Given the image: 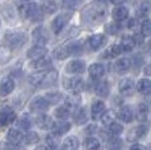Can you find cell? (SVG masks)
Returning <instances> with one entry per match:
<instances>
[{
    "label": "cell",
    "instance_id": "6da1fadb",
    "mask_svg": "<svg viewBox=\"0 0 151 150\" xmlns=\"http://www.w3.org/2000/svg\"><path fill=\"white\" fill-rule=\"evenodd\" d=\"M4 41L11 49L21 48L27 42V34L22 32H7L4 36Z\"/></svg>",
    "mask_w": 151,
    "mask_h": 150
},
{
    "label": "cell",
    "instance_id": "7a4b0ae2",
    "mask_svg": "<svg viewBox=\"0 0 151 150\" xmlns=\"http://www.w3.org/2000/svg\"><path fill=\"white\" fill-rule=\"evenodd\" d=\"M105 16V9L104 8H96V7H92V8H87L84 11V19L89 22H97L101 21Z\"/></svg>",
    "mask_w": 151,
    "mask_h": 150
},
{
    "label": "cell",
    "instance_id": "3957f363",
    "mask_svg": "<svg viewBox=\"0 0 151 150\" xmlns=\"http://www.w3.org/2000/svg\"><path fill=\"white\" fill-rule=\"evenodd\" d=\"M84 80L79 76L75 78H70L65 82V87L67 88L68 91H71L72 94H80L84 90Z\"/></svg>",
    "mask_w": 151,
    "mask_h": 150
},
{
    "label": "cell",
    "instance_id": "277c9868",
    "mask_svg": "<svg viewBox=\"0 0 151 150\" xmlns=\"http://www.w3.org/2000/svg\"><path fill=\"white\" fill-rule=\"evenodd\" d=\"M70 19H71V16L67 15V13H63V15H59V16L55 17V19L53 20V22H51V29H53L54 33L59 34L60 32L63 30V28L67 25Z\"/></svg>",
    "mask_w": 151,
    "mask_h": 150
},
{
    "label": "cell",
    "instance_id": "5b68a950",
    "mask_svg": "<svg viewBox=\"0 0 151 150\" xmlns=\"http://www.w3.org/2000/svg\"><path fill=\"white\" fill-rule=\"evenodd\" d=\"M16 120V113L11 107H4L0 111V126H7Z\"/></svg>",
    "mask_w": 151,
    "mask_h": 150
},
{
    "label": "cell",
    "instance_id": "8992f818",
    "mask_svg": "<svg viewBox=\"0 0 151 150\" xmlns=\"http://www.w3.org/2000/svg\"><path fill=\"white\" fill-rule=\"evenodd\" d=\"M49 102L45 99V96H36L29 104V108L33 112H43L49 108Z\"/></svg>",
    "mask_w": 151,
    "mask_h": 150
},
{
    "label": "cell",
    "instance_id": "52a82bcc",
    "mask_svg": "<svg viewBox=\"0 0 151 150\" xmlns=\"http://www.w3.org/2000/svg\"><path fill=\"white\" fill-rule=\"evenodd\" d=\"M32 37H33V41L36 42V45H45L46 42L49 41V33L45 28L38 27L33 30L32 33Z\"/></svg>",
    "mask_w": 151,
    "mask_h": 150
},
{
    "label": "cell",
    "instance_id": "ba28073f",
    "mask_svg": "<svg viewBox=\"0 0 151 150\" xmlns=\"http://www.w3.org/2000/svg\"><path fill=\"white\" fill-rule=\"evenodd\" d=\"M87 44H88V48L91 50H93V51L99 50V49L103 48L106 44V37L103 36V34H93V36H91L88 38Z\"/></svg>",
    "mask_w": 151,
    "mask_h": 150
},
{
    "label": "cell",
    "instance_id": "9c48e42d",
    "mask_svg": "<svg viewBox=\"0 0 151 150\" xmlns=\"http://www.w3.org/2000/svg\"><path fill=\"white\" fill-rule=\"evenodd\" d=\"M118 91L124 96H130L134 91V82L130 78H124L120 83H118Z\"/></svg>",
    "mask_w": 151,
    "mask_h": 150
},
{
    "label": "cell",
    "instance_id": "30bf717a",
    "mask_svg": "<svg viewBox=\"0 0 151 150\" xmlns=\"http://www.w3.org/2000/svg\"><path fill=\"white\" fill-rule=\"evenodd\" d=\"M46 53H47V49L45 48V45H34L28 50L27 56H28V58L34 61V59H38V58L45 57Z\"/></svg>",
    "mask_w": 151,
    "mask_h": 150
},
{
    "label": "cell",
    "instance_id": "8fae6325",
    "mask_svg": "<svg viewBox=\"0 0 151 150\" xmlns=\"http://www.w3.org/2000/svg\"><path fill=\"white\" fill-rule=\"evenodd\" d=\"M84 70H86V65L83 61H71L66 66V71L70 74H82L84 73Z\"/></svg>",
    "mask_w": 151,
    "mask_h": 150
},
{
    "label": "cell",
    "instance_id": "7c38bea8",
    "mask_svg": "<svg viewBox=\"0 0 151 150\" xmlns=\"http://www.w3.org/2000/svg\"><path fill=\"white\" fill-rule=\"evenodd\" d=\"M117 117L124 123H132L133 117H134V113H133V109L130 108L129 105H124L118 109L117 112Z\"/></svg>",
    "mask_w": 151,
    "mask_h": 150
},
{
    "label": "cell",
    "instance_id": "4fadbf2b",
    "mask_svg": "<svg viewBox=\"0 0 151 150\" xmlns=\"http://www.w3.org/2000/svg\"><path fill=\"white\" fill-rule=\"evenodd\" d=\"M36 124L38 125V128L43 129V131H49V129H53L54 126V121L50 116L47 115H40L36 120Z\"/></svg>",
    "mask_w": 151,
    "mask_h": 150
},
{
    "label": "cell",
    "instance_id": "5bb4252c",
    "mask_svg": "<svg viewBox=\"0 0 151 150\" xmlns=\"http://www.w3.org/2000/svg\"><path fill=\"white\" fill-rule=\"evenodd\" d=\"M130 67H132V61H130V58H120L114 63V70L118 74L126 73V71H129Z\"/></svg>",
    "mask_w": 151,
    "mask_h": 150
},
{
    "label": "cell",
    "instance_id": "9a60e30c",
    "mask_svg": "<svg viewBox=\"0 0 151 150\" xmlns=\"http://www.w3.org/2000/svg\"><path fill=\"white\" fill-rule=\"evenodd\" d=\"M7 140L8 142L11 144H16V145H20L24 140V134L19 131V129H9L8 131V134H7Z\"/></svg>",
    "mask_w": 151,
    "mask_h": 150
},
{
    "label": "cell",
    "instance_id": "2e32d148",
    "mask_svg": "<svg viewBox=\"0 0 151 150\" xmlns=\"http://www.w3.org/2000/svg\"><path fill=\"white\" fill-rule=\"evenodd\" d=\"M88 73L92 79H99V78H101L105 74V69H104V66L101 63H93V65L89 66Z\"/></svg>",
    "mask_w": 151,
    "mask_h": 150
},
{
    "label": "cell",
    "instance_id": "e0dca14e",
    "mask_svg": "<svg viewBox=\"0 0 151 150\" xmlns=\"http://www.w3.org/2000/svg\"><path fill=\"white\" fill-rule=\"evenodd\" d=\"M45 71H37V73L29 75L28 78V82L30 83L32 86H34V87H42V83H43V78H45Z\"/></svg>",
    "mask_w": 151,
    "mask_h": 150
},
{
    "label": "cell",
    "instance_id": "ac0fdd59",
    "mask_svg": "<svg viewBox=\"0 0 151 150\" xmlns=\"http://www.w3.org/2000/svg\"><path fill=\"white\" fill-rule=\"evenodd\" d=\"M118 46H120L121 51H132L133 49H134V46H135V41H134L133 37L124 36L120 40V45Z\"/></svg>",
    "mask_w": 151,
    "mask_h": 150
},
{
    "label": "cell",
    "instance_id": "d6986e66",
    "mask_svg": "<svg viewBox=\"0 0 151 150\" xmlns=\"http://www.w3.org/2000/svg\"><path fill=\"white\" fill-rule=\"evenodd\" d=\"M106 111V107L104 104V102L101 100H97L92 104V108H91V113L93 116V119H100V116Z\"/></svg>",
    "mask_w": 151,
    "mask_h": 150
},
{
    "label": "cell",
    "instance_id": "ffe728a7",
    "mask_svg": "<svg viewBox=\"0 0 151 150\" xmlns=\"http://www.w3.org/2000/svg\"><path fill=\"white\" fill-rule=\"evenodd\" d=\"M65 49H66L68 56H79V54H82V51H83L82 44L78 41L70 42V44H67V46H65Z\"/></svg>",
    "mask_w": 151,
    "mask_h": 150
},
{
    "label": "cell",
    "instance_id": "44dd1931",
    "mask_svg": "<svg viewBox=\"0 0 151 150\" xmlns=\"http://www.w3.org/2000/svg\"><path fill=\"white\" fill-rule=\"evenodd\" d=\"M32 66H33L34 69H37L38 71L47 70V69L51 66V59H50V58H45V57H42V58L34 59V61H33V63H32Z\"/></svg>",
    "mask_w": 151,
    "mask_h": 150
},
{
    "label": "cell",
    "instance_id": "7402d4cb",
    "mask_svg": "<svg viewBox=\"0 0 151 150\" xmlns=\"http://www.w3.org/2000/svg\"><path fill=\"white\" fill-rule=\"evenodd\" d=\"M14 90V82L12 79H5L4 82L1 83V86H0V95L1 96H8L9 94H12Z\"/></svg>",
    "mask_w": 151,
    "mask_h": 150
},
{
    "label": "cell",
    "instance_id": "603a6c76",
    "mask_svg": "<svg viewBox=\"0 0 151 150\" xmlns=\"http://www.w3.org/2000/svg\"><path fill=\"white\" fill-rule=\"evenodd\" d=\"M127 16H129V9L124 5H120L113 11V19L116 21H124V20L127 19Z\"/></svg>",
    "mask_w": 151,
    "mask_h": 150
},
{
    "label": "cell",
    "instance_id": "cb8c5ba5",
    "mask_svg": "<svg viewBox=\"0 0 151 150\" xmlns=\"http://www.w3.org/2000/svg\"><path fill=\"white\" fill-rule=\"evenodd\" d=\"M93 88H95V94L100 97H106L109 95V86H108V83L104 82V80L96 83Z\"/></svg>",
    "mask_w": 151,
    "mask_h": 150
},
{
    "label": "cell",
    "instance_id": "d4e9b609",
    "mask_svg": "<svg viewBox=\"0 0 151 150\" xmlns=\"http://www.w3.org/2000/svg\"><path fill=\"white\" fill-rule=\"evenodd\" d=\"M78 148H79V140L75 136L67 137L62 145V150H78Z\"/></svg>",
    "mask_w": 151,
    "mask_h": 150
},
{
    "label": "cell",
    "instance_id": "484cf974",
    "mask_svg": "<svg viewBox=\"0 0 151 150\" xmlns=\"http://www.w3.org/2000/svg\"><path fill=\"white\" fill-rule=\"evenodd\" d=\"M12 58V49L8 48L7 45H1L0 46V65L9 62Z\"/></svg>",
    "mask_w": 151,
    "mask_h": 150
},
{
    "label": "cell",
    "instance_id": "4316f807",
    "mask_svg": "<svg viewBox=\"0 0 151 150\" xmlns=\"http://www.w3.org/2000/svg\"><path fill=\"white\" fill-rule=\"evenodd\" d=\"M70 128H71L70 123H67V121H59L58 124H54V126H53V129H51V131L54 132V134L62 136V134H65L66 132H68Z\"/></svg>",
    "mask_w": 151,
    "mask_h": 150
},
{
    "label": "cell",
    "instance_id": "83f0119b",
    "mask_svg": "<svg viewBox=\"0 0 151 150\" xmlns=\"http://www.w3.org/2000/svg\"><path fill=\"white\" fill-rule=\"evenodd\" d=\"M87 120H88V115H87V111L84 108H79L78 107L76 111L74 112V121L76 124H86Z\"/></svg>",
    "mask_w": 151,
    "mask_h": 150
},
{
    "label": "cell",
    "instance_id": "f1b7e54d",
    "mask_svg": "<svg viewBox=\"0 0 151 150\" xmlns=\"http://www.w3.org/2000/svg\"><path fill=\"white\" fill-rule=\"evenodd\" d=\"M43 13H47V15H53V13L57 12L58 9V4L54 1V0H45V3L41 7Z\"/></svg>",
    "mask_w": 151,
    "mask_h": 150
},
{
    "label": "cell",
    "instance_id": "f546056e",
    "mask_svg": "<svg viewBox=\"0 0 151 150\" xmlns=\"http://www.w3.org/2000/svg\"><path fill=\"white\" fill-rule=\"evenodd\" d=\"M65 102H66V107H67L68 109L78 108V107L80 105V103H82V97H80L78 94H74V95H71V96L66 97Z\"/></svg>",
    "mask_w": 151,
    "mask_h": 150
},
{
    "label": "cell",
    "instance_id": "4dcf8cb0",
    "mask_svg": "<svg viewBox=\"0 0 151 150\" xmlns=\"http://www.w3.org/2000/svg\"><path fill=\"white\" fill-rule=\"evenodd\" d=\"M84 149L86 150H101V144L97 138L88 137L84 141Z\"/></svg>",
    "mask_w": 151,
    "mask_h": 150
},
{
    "label": "cell",
    "instance_id": "1f68e13d",
    "mask_svg": "<svg viewBox=\"0 0 151 150\" xmlns=\"http://www.w3.org/2000/svg\"><path fill=\"white\" fill-rule=\"evenodd\" d=\"M138 92L142 95H150L151 94V80L149 79H141L138 82Z\"/></svg>",
    "mask_w": 151,
    "mask_h": 150
},
{
    "label": "cell",
    "instance_id": "d6a6232c",
    "mask_svg": "<svg viewBox=\"0 0 151 150\" xmlns=\"http://www.w3.org/2000/svg\"><path fill=\"white\" fill-rule=\"evenodd\" d=\"M45 99L49 102V104H57L63 99V95L59 92H47L45 95Z\"/></svg>",
    "mask_w": 151,
    "mask_h": 150
},
{
    "label": "cell",
    "instance_id": "836d02e7",
    "mask_svg": "<svg viewBox=\"0 0 151 150\" xmlns=\"http://www.w3.org/2000/svg\"><path fill=\"white\" fill-rule=\"evenodd\" d=\"M108 133L110 134V136H118V134H121L122 133V131H124V128H122V125L121 124H118V123H110L108 126Z\"/></svg>",
    "mask_w": 151,
    "mask_h": 150
},
{
    "label": "cell",
    "instance_id": "e575fe53",
    "mask_svg": "<svg viewBox=\"0 0 151 150\" xmlns=\"http://www.w3.org/2000/svg\"><path fill=\"white\" fill-rule=\"evenodd\" d=\"M58 137H59V136H57L54 133L49 134L47 137H46V142H47L49 149H51V150L58 149V146H59V140H58Z\"/></svg>",
    "mask_w": 151,
    "mask_h": 150
},
{
    "label": "cell",
    "instance_id": "d590c367",
    "mask_svg": "<svg viewBox=\"0 0 151 150\" xmlns=\"http://www.w3.org/2000/svg\"><path fill=\"white\" fill-rule=\"evenodd\" d=\"M147 115H149V108H147L146 104H139L137 108V119L139 121H146L147 119Z\"/></svg>",
    "mask_w": 151,
    "mask_h": 150
},
{
    "label": "cell",
    "instance_id": "8d00e7d4",
    "mask_svg": "<svg viewBox=\"0 0 151 150\" xmlns=\"http://www.w3.org/2000/svg\"><path fill=\"white\" fill-rule=\"evenodd\" d=\"M54 115H55V117L59 120H67V117L70 116V109L67 107H59V108L55 109Z\"/></svg>",
    "mask_w": 151,
    "mask_h": 150
},
{
    "label": "cell",
    "instance_id": "74e56055",
    "mask_svg": "<svg viewBox=\"0 0 151 150\" xmlns=\"http://www.w3.org/2000/svg\"><path fill=\"white\" fill-rule=\"evenodd\" d=\"M121 149H122V141L120 138H117L116 136L108 141V150H121Z\"/></svg>",
    "mask_w": 151,
    "mask_h": 150
},
{
    "label": "cell",
    "instance_id": "f35d334b",
    "mask_svg": "<svg viewBox=\"0 0 151 150\" xmlns=\"http://www.w3.org/2000/svg\"><path fill=\"white\" fill-rule=\"evenodd\" d=\"M147 126L146 125H139L137 128L134 129V131H132V134H130V138H142L145 134L147 133Z\"/></svg>",
    "mask_w": 151,
    "mask_h": 150
},
{
    "label": "cell",
    "instance_id": "ab89813d",
    "mask_svg": "<svg viewBox=\"0 0 151 150\" xmlns=\"http://www.w3.org/2000/svg\"><path fill=\"white\" fill-rule=\"evenodd\" d=\"M22 141H25V144H27V145H33V144L38 142L40 137H38V134H37L36 132H28V133L24 136V140H22Z\"/></svg>",
    "mask_w": 151,
    "mask_h": 150
},
{
    "label": "cell",
    "instance_id": "60d3db41",
    "mask_svg": "<svg viewBox=\"0 0 151 150\" xmlns=\"http://www.w3.org/2000/svg\"><path fill=\"white\" fill-rule=\"evenodd\" d=\"M150 9H151V7H150L149 3H146V1L141 3L139 7H138V9H137V16H141V17L147 16L150 13Z\"/></svg>",
    "mask_w": 151,
    "mask_h": 150
},
{
    "label": "cell",
    "instance_id": "b9f144b4",
    "mask_svg": "<svg viewBox=\"0 0 151 150\" xmlns=\"http://www.w3.org/2000/svg\"><path fill=\"white\" fill-rule=\"evenodd\" d=\"M17 125H19V128L22 129V131H28V129H30V126H32V121L28 116H22L21 119L17 121Z\"/></svg>",
    "mask_w": 151,
    "mask_h": 150
},
{
    "label": "cell",
    "instance_id": "7bdbcfd3",
    "mask_svg": "<svg viewBox=\"0 0 151 150\" xmlns=\"http://www.w3.org/2000/svg\"><path fill=\"white\" fill-rule=\"evenodd\" d=\"M100 120H101V123H103L104 125L108 126L110 123H113V121H114V116H113L112 112L105 111V112H104V113L100 116Z\"/></svg>",
    "mask_w": 151,
    "mask_h": 150
},
{
    "label": "cell",
    "instance_id": "ee69618b",
    "mask_svg": "<svg viewBox=\"0 0 151 150\" xmlns=\"http://www.w3.org/2000/svg\"><path fill=\"white\" fill-rule=\"evenodd\" d=\"M54 57H55V58H58V59L67 58L68 54H67V51H66L65 46H59V48L55 49V50H54Z\"/></svg>",
    "mask_w": 151,
    "mask_h": 150
},
{
    "label": "cell",
    "instance_id": "f6af8a7d",
    "mask_svg": "<svg viewBox=\"0 0 151 150\" xmlns=\"http://www.w3.org/2000/svg\"><path fill=\"white\" fill-rule=\"evenodd\" d=\"M80 0H62V5L65 9H75L79 5Z\"/></svg>",
    "mask_w": 151,
    "mask_h": 150
},
{
    "label": "cell",
    "instance_id": "bcb514c9",
    "mask_svg": "<svg viewBox=\"0 0 151 150\" xmlns=\"http://www.w3.org/2000/svg\"><path fill=\"white\" fill-rule=\"evenodd\" d=\"M141 32H142V36H151V21L146 20V21L142 22L141 25Z\"/></svg>",
    "mask_w": 151,
    "mask_h": 150
},
{
    "label": "cell",
    "instance_id": "7dc6e473",
    "mask_svg": "<svg viewBox=\"0 0 151 150\" xmlns=\"http://www.w3.org/2000/svg\"><path fill=\"white\" fill-rule=\"evenodd\" d=\"M120 53H121V49H120V46H118V45H114V46H112V48H110L109 50L105 53V57H109V58H113V57H117Z\"/></svg>",
    "mask_w": 151,
    "mask_h": 150
},
{
    "label": "cell",
    "instance_id": "c3c4849f",
    "mask_svg": "<svg viewBox=\"0 0 151 150\" xmlns=\"http://www.w3.org/2000/svg\"><path fill=\"white\" fill-rule=\"evenodd\" d=\"M3 150H21L20 145H16V144H11V142H5L4 145L1 146Z\"/></svg>",
    "mask_w": 151,
    "mask_h": 150
},
{
    "label": "cell",
    "instance_id": "681fc988",
    "mask_svg": "<svg viewBox=\"0 0 151 150\" xmlns=\"http://www.w3.org/2000/svg\"><path fill=\"white\" fill-rule=\"evenodd\" d=\"M118 30H120V28H118L117 25H114V24H109L108 27H106V32H108V33L116 34V33H117Z\"/></svg>",
    "mask_w": 151,
    "mask_h": 150
},
{
    "label": "cell",
    "instance_id": "f907efd6",
    "mask_svg": "<svg viewBox=\"0 0 151 150\" xmlns=\"http://www.w3.org/2000/svg\"><path fill=\"white\" fill-rule=\"evenodd\" d=\"M130 150H146V148L142 145H139V144H135V145H133L132 148H130Z\"/></svg>",
    "mask_w": 151,
    "mask_h": 150
},
{
    "label": "cell",
    "instance_id": "816d5d0a",
    "mask_svg": "<svg viewBox=\"0 0 151 150\" xmlns=\"http://www.w3.org/2000/svg\"><path fill=\"white\" fill-rule=\"evenodd\" d=\"M135 25H137V20H130V21H129V25H127V27H129L130 29H134Z\"/></svg>",
    "mask_w": 151,
    "mask_h": 150
},
{
    "label": "cell",
    "instance_id": "f5cc1de1",
    "mask_svg": "<svg viewBox=\"0 0 151 150\" xmlns=\"http://www.w3.org/2000/svg\"><path fill=\"white\" fill-rule=\"evenodd\" d=\"M110 1H112L113 4H117V5H120V4H122V3L126 1V0H110Z\"/></svg>",
    "mask_w": 151,
    "mask_h": 150
},
{
    "label": "cell",
    "instance_id": "db71d44e",
    "mask_svg": "<svg viewBox=\"0 0 151 150\" xmlns=\"http://www.w3.org/2000/svg\"><path fill=\"white\" fill-rule=\"evenodd\" d=\"M34 150H49V149L46 148V146H42V145H40V146H37V148L34 149Z\"/></svg>",
    "mask_w": 151,
    "mask_h": 150
},
{
    "label": "cell",
    "instance_id": "11a10c76",
    "mask_svg": "<svg viewBox=\"0 0 151 150\" xmlns=\"http://www.w3.org/2000/svg\"><path fill=\"white\" fill-rule=\"evenodd\" d=\"M145 73H146V74H151V65L147 66V67L145 69Z\"/></svg>",
    "mask_w": 151,
    "mask_h": 150
},
{
    "label": "cell",
    "instance_id": "9f6ffc18",
    "mask_svg": "<svg viewBox=\"0 0 151 150\" xmlns=\"http://www.w3.org/2000/svg\"><path fill=\"white\" fill-rule=\"evenodd\" d=\"M97 1H105V0H97Z\"/></svg>",
    "mask_w": 151,
    "mask_h": 150
},
{
    "label": "cell",
    "instance_id": "6f0895ef",
    "mask_svg": "<svg viewBox=\"0 0 151 150\" xmlns=\"http://www.w3.org/2000/svg\"><path fill=\"white\" fill-rule=\"evenodd\" d=\"M149 150H151V145H150V148H149Z\"/></svg>",
    "mask_w": 151,
    "mask_h": 150
},
{
    "label": "cell",
    "instance_id": "680465c9",
    "mask_svg": "<svg viewBox=\"0 0 151 150\" xmlns=\"http://www.w3.org/2000/svg\"><path fill=\"white\" fill-rule=\"evenodd\" d=\"M0 25H1V21H0Z\"/></svg>",
    "mask_w": 151,
    "mask_h": 150
},
{
    "label": "cell",
    "instance_id": "91938a15",
    "mask_svg": "<svg viewBox=\"0 0 151 150\" xmlns=\"http://www.w3.org/2000/svg\"><path fill=\"white\" fill-rule=\"evenodd\" d=\"M121 150H124V149H121Z\"/></svg>",
    "mask_w": 151,
    "mask_h": 150
},
{
    "label": "cell",
    "instance_id": "94428289",
    "mask_svg": "<svg viewBox=\"0 0 151 150\" xmlns=\"http://www.w3.org/2000/svg\"><path fill=\"white\" fill-rule=\"evenodd\" d=\"M150 51H151V49H150Z\"/></svg>",
    "mask_w": 151,
    "mask_h": 150
}]
</instances>
